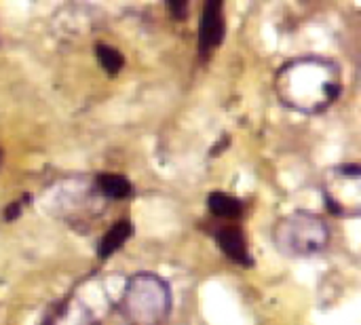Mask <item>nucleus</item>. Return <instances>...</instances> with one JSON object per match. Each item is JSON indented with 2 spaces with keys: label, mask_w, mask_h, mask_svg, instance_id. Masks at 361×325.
Returning a JSON list of instances; mask_svg holds the SVG:
<instances>
[{
  "label": "nucleus",
  "mask_w": 361,
  "mask_h": 325,
  "mask_svg": "<svg viewBox=\"0 0 361 325\" xmlns=\"http://www.w3.org/2000/svg\"><path fill=\"white\" fill-rule=\"evenodd\" d=\"M343 78L334 61L324 57H300L286 63L275 78L279 99L302 114L328 110L341 95Z\"/></svg>",
  "instance_id": "1"
},
{
  "label": "nucleus",
  "mask_w": 361,
  "mask_h": 325,
  "mask_svg": "<svg viewBox=\"0 0 361 325\" xmlns=\"http://www.w3.org/2000/svg\"><path fill=\"white\" fill-rule=\"evenodd\" d=\"M171 311L169 286L152 273L133 275L121 298V313L127 325H161Z\"/></svg>",
  "instance_id": "2"
},
{
  "label": "nucleus",
  "mask_w": 361,
  "mask_h": 325,
  "mask_svg": "<svg viewBox=\"0 0 361 325\" xmlns=\"http://www.w3.org/2000/svg\"><path fill=\"white\" fill-rule=\"evenodd\" d=\"M275 247L290 258H309L330 245V226L311 211H294L273 228Z\"/></svg>",
  "instance_id": "3"
},
{
  "label": "nucleus",
  "mask_w": 361,
  "mask_h": 325,
  "mask_svg": "<svg viewBox=\"0 0 361 325\" xmlns=\"http://www.w3.org/2000/svg\"><path fill=\"white\" fill-rule=\"evenodd\" d=\"M326 207L336 216H360L361 171L360 165H341L326 176L324 184Z\"/></svg>",
  "instance_id": "4"
},
{
  "label": "nucleus",
  "mask_w": 361,
  "mask_h": 325,
  "mask_svg": "<svg viewBox=\"0 0 361 325\" xmlns=\"http://www.w3.org/2000/svg\"><path fill=\"white\" fill-rule=\"evenodd\" d=\"M224 15H222V2L212 0L203 4L201 23H199V51L205 59L214 49H218L224 40Z\"/></svg>",
  "instance_id": "5"
},
{
  "label": "nucleus",
  "mask_w": 361,
  "mask_h": 325,
  "mask_svg": "<svg viewBox=\"0 0 361 325\" xmlns=\"http://www.w3.org/2000/svg\"><path fill=\"white\" fill-rule=\"evenodd\" d=\"M216 241L220 245V250L237 264H243V266H250L252 264V258H250V250H247V243H245V237L241 233V228L237 226H224L216 233Z\"/></svg>",
  "instance_id": "6"
},
{
  "label": "nucleus",
  "mask_w": 361,
  "mask_h": 325,
  "mask_svg": "<svg viewBox=\"0 0 361 325\" xmlns=\"http://www.w3.org/2000/svg\"><path fill=\"white\" fill-rule=\"evenodd\" d=\"M131 233H133L131 222H129V220H118V222L102 237V241H99V245H97V256H99V260H108L110 256H114V252H118V250L129 241Z\"/></svg>",
  "instance_id": "7"
},
{
  "label": "nucleus",
  "mask_w": 361,
  "mask_h": 325,
  "mask_svg": "<svg viewBox=\"0 0 361 325\" xmlns=\"http://www.w3.org/2000/svg\"><path fill=\"white\" fill-rule=\"evenodd\" d=\"M97 188L108 199H127L133 192L131 182L118 173H102L97 176Z\"/></svg>",
  "instance_id": "8"
},
{
  "label": "nucleus",
  "mask_w": 361,
  "mask_h": 325,
  "mask_svg": "<svg viewBox=\"0 0 361 325\" xmlns=\"http://www.w3.org/2000/svg\"><path fill=\"white\" fill-rule=\"evenodd\" d=\"M207 207L218 218H237L243 211V203L226 192H212L207 197Z\"/></svg>",
  "instance_id": "9"
},
{
  "label": "nucleus",
  "mask_w": 361,
  "mask_h": 325,
  "mask_svg": "<svg viewBox=\"0 0 361 325\" xmlns=\"http://www.w3.org/2000/svg\"><path fill=\"white\" fill-rule=\"evenodd\" d=\"M95 55H97V61L104 68V72L110 74V76H116L123 70V66H125V59H123L121 51L114 49V47H110V44L99 42L95 47Z\"/></svg>",
  "instance_id": "10"
},
{
  "label": "nucleus",
  "mask_w": 361,
  "mask_h": 325,
  "mask_svg": "<svg viewBox=\"0 0 361 325\" xmlns=\"http://www.w3.org/2000/svg\"><path fill=\"white\" fill-rule=\"evenodd\" d=\"M27 199V197H25ZM25 199H17V201H13V203H8V207L4 209V220L6 222H15L17 218H19V214H21V209H23V201Z\"/></svg>",
  "instance_id": "11"
},
{
  "label": "nucleus",
  "mask_w": 361,
  "mask_h": 325,
  "mask_svg": "<svg viewBox=\"0 0 361 325\" xmlns=\"http://www.w3.org/2000/svg\"><path fill=\"white\" fill-rule=\"evenodd\" d=\"M167 8L173 17L178 19H184L186 17V11H188V2H167Z\"/></svg>",
  "instance_id": "12"
},
{
  "label": "nucleus",
  "mask_w": 361,
  "mask_h": 325,
  "mask_svg": "<svg viewBox=\"0 0 361 325\" xmlns=\"http://www.w3.org/2000/svg\"><path fill=\"white\" fill-rule=\"evenodd\" d=\"M0 165H2V150H0Z\"/></svg>",
  "instance_id": "13"
}]
</instances>
